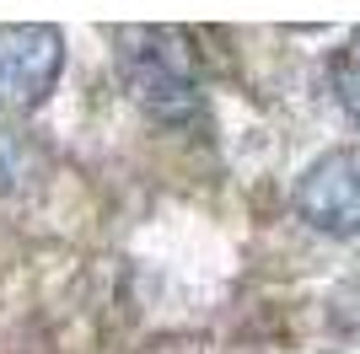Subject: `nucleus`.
<instances>
[{"mask_svg":"<svg viewBox=\"0 0 360 354\" xmlns=\"http://www.w3.org/2000/svg\"><path fill=\"white\" fill-rule=\"evenodd\" d=\"M119 65L124 81L135 91V103L150 118H167V124H183V118L199 113V86L183 54L172 48V32L156 27H124L119 32Z\"/></svg>","mask_w":360,"mask_h":354,"instance_id":"nucleus-1","label":"nucleus"},{"mask_svg":"<svg viewBox=\"0 0 360 354\" xmlns=\"http://www.w3.org/2000/svg\"><path fill=\"white\" fill-rule=\"evenodd\" d=\"M65 70V38L49 22L0 27V107H38Z\"/></svg>","mask_w":360,"mask_h":354,"instance_id":"nucleus-2","label":"nucleus"},{"mask_svg":"<svg viewBox=\"0 0 360 354\" xmlns=\"http://www.w3.org/2000/svg\"><path fill=\"white\" fill-rule=\"evenodd\" d=\"M296 215L323 236L360 231V145H333L296 183Z\"/></svg>","mask_w":360,"mask_h":354,"instance_id":"nucleus-3","label":"nucleus"},{"mask_svg":"<svg viewBox=\"0 0 360 354\" xmlns=\"http://www.w3.org/2000/svg\"><path fill=\"white\" fill-rule=\"evenodd\" d=\"M328 86H333V97H339V107H345V113L360 124V38H349V44L333 54Z\"/></svg>","mask_w":360,"mask_h":354,"instance_id":"nucleus-4","label":"nucleus"}]
</instances>
